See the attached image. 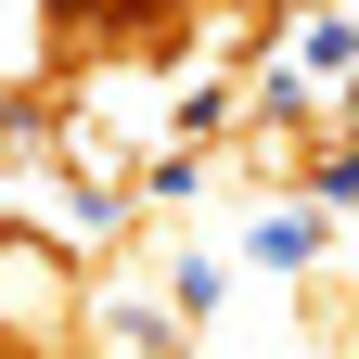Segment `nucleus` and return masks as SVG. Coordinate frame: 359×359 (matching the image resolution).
Instances as JSON below:
<instances>
[{
    "mask_svg": "<svg viewBox=\"0 0 359 359\" xmlns=\"http://www.w3.org/2000/svg\"><path fill=\"white\" fill-rule=\"evenodd\" d=\"M0 346L13 359H77L90 346V269L52 231H13V218H0Z\"/></svg>",
    "mask_w": 359,
    "mask_h": 359,
    "instance_id": "obj_1",
    "label": "nucleus"
}]
</instances>
